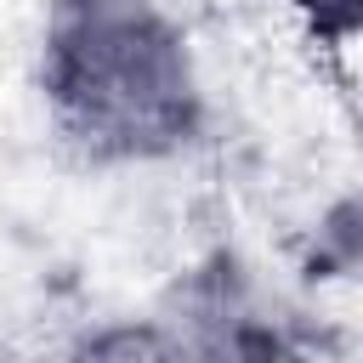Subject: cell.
<instances>
[{"label":"cell","mask_w":363,"mask_h":363,"mask_svg":"<svg viewBox=\"0 0 363 363\" xmlns=\"http://www.w3.org/2000/svg\"><path fill=\"white\" fill-rule=\"evenodd\" d=\"M51 130L91 164H153L204 130L193 0H51L34 40Z\"/></svg>","instance_id":"cell-1"},{"label":"cell","mask_w":363,"mask_h":363,"mask_svg":"<svg viewBox=\"0 0 363 363\" xmlns=\"http://www.w3.org/2000/svg\"><path fill=\"white\" fill-rule=\"evenodd\" d=\"M318 45H335V51H346L352 45V34H357V17H363V0H278Z\"/></svg>","instance_id":"cell-2"}]
</instances>
